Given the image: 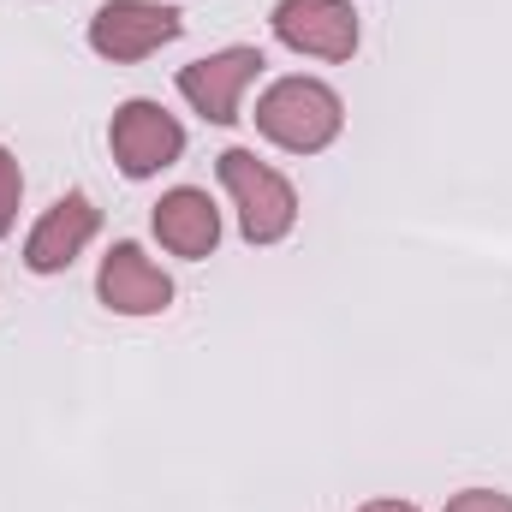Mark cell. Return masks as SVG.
I'll use <instances>...</instances> for the list:
<instances>
[{"label": "cell", "mask_w": 512, "mask_h": 512, "mask_svg": "<svg viewBox=\"0 0 512 512\" xmlns=\"http://www.w3.org/2000/svg\"><path fill=\"white\" fill-rule=\"evenodd\" d=\"M340 96L316 78H280L262 102H256V126L268 143L292 149V155H316L340 137Z\"/></svg>", "instance_id": "cell-1"}, {"label": "cell", "mask_w": 512, "mask_h": 512, "mask_svg": "<svg viewBox=\"0 0 512 512\" xmlns=\"http://www.w3.org/2000/svg\"><path fill=\"white\" fill-rule=\"evenodd\" d=\"M215 167H221V185H227L233 203H239V227H245L251 245H274V239L292 233L298 197H292V185H286L274 167H262L251 149H227Z\"/></svg>", "instance_id": "cell-2"}, {"label": "cell", "mask_w": 512, "mask_h": 512, "mask_svg": "<svg viewBox=\"0 0 512 512\" xmlns=\"http://www.w3.org/2000/svg\"><path fill=\"white\" fill-rule=\"evenodd\" d=\"M185 30L179 6H155V0H108L90 18V48L102 60H143L161 42H173Z\"/></svg>", "instance_id": "cell-3"}, {"label": "cell", "mask_w": 512, "mask_h": 512, "mask_svg": "<svg viewBox=\"0 0 512 512\" xmlns=\"http://www.w3.org/2000/svg\"><path fill=\"white\" fill-rule=\"evenodd\" d=\"M108 143H114V161H120L126 179H149V173H161V167L179 161L185 126H179L173 114H161V102H126V108L114 114Z\"/></svg>", "instance_id": "cell-4"}, {"label": "cell", "mask_w": 512, "mask_h": 512, "mask_svg": "<svg viewBox=\"0 0 512 512\" xmlns=\"http://www.w3.org/2000/svg\"><path fill=\"white\" fill-rule=\"evenodd\" d=\"M274 36L298 54L322 60H352L358 48V12L346 0H280L274 6Z\"/></svg>", "instance_id": "cell-5"}, {"label": "cell", "mask_w": 512, "mask_h": 512, "mask_svg": "<svg viewBox=\"0 0 512 512\" xmlns=\"http://www.w3.org/2000/svg\"><path fill=\"white\" fill-rule=\"evenodd\" d=\"M256 72H262V54H256V48H227V54H215V60L185 66V72H179V96H185L203 120L233 126V120H239V90L251 84Z\"/></svg>", "instance_id": "cell-6"}, {"label": "cell", "mask_w": 512, "mask_h": 512, "mask_svg": "<svg viewBox=\"0 0 512 512\" xmlns=\"http://www.w3.org/2000/svg\"><path fill=\"white\" fill-rule=\"evenodd\" d=\"M96 292H102V304L120 310V316H155V310L173 304V280L137 251V245H114V251H108L102 274H96Z\"/></svg>", "instance_id": "cell-7"}, {"label": "cell", "mask_w": 512, "mask_h": 512, "mask_svg": "<svg viewBox=\"0 0 512 512\" xmlns=\"http://www.w3.org/2000/svg\"><path fill=\"white\" fill-rule=\"evenodd\" d=\"M96 227H102L96 203H90L84 191H66V197H60V203L42 215V227L30 233L24 262H30L36 274H60V268H72V256L96 239Z\"/></svg>", "instance_id": "cell-8"}, {"label": "cell", "mask_w": 512, "mask_h": 512, "mask_svg": "<svg viewBox=\"0 0 512 512\" xmlns=\"http://www.w3.org/2000/svg\"><path fill=\"white\" fill-rule=\"evenodd\" d=\"M155 239H161L173 256H191V262L215 251V239H221V215H215L209 191H197V185L167 191V197L155 203Z\"/></svg>", "instance_id": "cell-9"}, {"label": "cell", "mask_w": 512, "mask_h": 512, "mask_svg": "<svg viewBox=\"0 0 512 512\" xmlns=\"http://www.w3.org/2000/svg\"><path fill=\"white\" fill-rule=\"evenodd\" d=\"M18 191H24V179H18V161L0 149V239L12 233V221H18Z\"/></svg>", "instance_id": "cell-10"}, {"label": "cell", "mask_w": 512, "mask_h": 512, "mask_svg": "<svg viewBox=\"0 0 512 512\" xmlns=\"http://www.w3.org/2000/svg\"><path fill=\"white\" fill-rule=\"evenodd\" d=\"M447 512H512L507 495H495V489H465V495H453Z\"/></svg>", "instance_id": "cell-11"}, {"label": "cell", "mask_w": 512, "mask_h": 512, "mask_svg": "<svg viewBox=\"0 0 512 512\" xmlns=\"http://www.w3.org/2000/svg\"><path fill=\"white\" fill-rule=\"evenodd\" d=\"M358 512H417V507H405V501H370V507H358Z\"/></svg>", "instance_id": "cell-12"}]
</instances>
